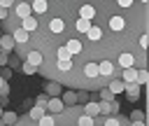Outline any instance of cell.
I'll return each instance as SVG.
<instances>
[{"mask_svg": "<svg viewBox=\"0 0 149 126\" xmlns=\"http://www.w3.org/2000/svg\"><path fill=\"white\" fill-rule=\"evenodd\" d=\"M23 61H26V63H30L35 70H40L44 58H42V54H40V51H35V49H33V51H28V54H26V58H23Z\"/></svg>", "mask_w": 149, "mask_h": 126, "instance_id": "7a4b0ae2", "label": "cell"}, {"mask_svg": "<svg viewBox=\"0 0 149 126\" xmlns=\"http://www.w3.org/2000/svg\"><path fill=\"white\" fill-rule=\"evenodd\" d=\"M21 28H23L28 35H33V33L37 30V19H35V16H28V19H23V21H21Z\"/></svg>", "mask_w": 149, "mask_h": 126, "instance_id": "8992f818", "label": "cell"}, {"mask_svg": "<svg viewBox=\"0 0 149 126\" xmlns=\"http://www.w3.org/2000/svg\"><path fill=\"white\" fill-rule=\"evenodd\" d=\"M63 110H65V103L61 98H49V103H47V112L49 114H61Z\"/></svg>", "mask_w": 149, "mask_h": 126, "instance_id": "3957f363", "label": "cell"}, {"mask_svg": "<svg viewBox=\"0 0 149 126\" xmlns=\"http://www.w3.org/2000/svg\"><path fill=\"white\" fill-rule=\"evenodd\" d=\"M54 124H56V114H49V112L37 121V126H54Z\"/></svg>", "mask_w": 149, "mask_h": 126, "instance_id": "7c38bea8", "label": "cell"}, {"mask_svg": "<svg viewBox=\"0 0 149 126\" xmlns=\"http://www.w3.org/2000/svg\"><path fill=\"white\" fill-rule=\"evenodd\" d=\"M19 63H21V61H19V56H14V58H9V65H12V68H19Z\"/></svg>", "mask_w": 149, "mask_h": 126, "instance_id": "ffe728a7", "label": "cell"}, {"mask_svg": "<svg viewBox=\"0 0 149 126\" xmlns=\"http://www.w3.org/2000/svg\"><path fill=\"white\" fill-rule=\"evenodd\" d=\"M21 70H23V72H26V75H37V70H35V68H33V65H30V63H26V61H23V63H21Z\"/></svg>", "mask_w": 149, "mask_h": 126, "instance_id": "9a60e30c", "label": "cell"}, {"mask_svg": "<svg viewBox=\"0 0 149 126\" xmlns=\"http://www.w3.org/2000/svg\"><path fill=\"white\" fill-rule=\"evenodd\" d=\"M14 5H16V0H0V7H5V9H14Z\"/></svg>", "mask_w": 149, "mask_h": 126, "instance_id": "2e32d148", "label": "cell"}, {"mask_svg": "<svg viewBox=\"0 0 149 126\" xmlns=\"http://www.w3.org/2000/svg\"><path fill=\"white\" fill-rule=\"evenodd\" d=\"M7 63H9V54L0 49V65H7Z\"/></svg>", "mask_w": 149, "mask_h": 126, "instance_id": "e0dca14e", "label": "cell"}, {"mask_svg": "<svg viewBox=\"0 0 149 126\" xmlns=\"http://www.w3.org/2000/svg\"><path fill=\"white\" fill-rule=\"evenodd\" d=\"M77 100H79V91H77V93H74V91H68V93H65V98H63L65 107H70V105H77Z\"/></svg>", "mask_w": 149, "mask_h": 126, "instance_id": "9c48e42d", "label": "cell"}, {"mask_svg": "<svg viewBox=\"0 0 149 126\" xmlns=\"http://www.w3.org/2000/svg\"><path fill=\"white\" fill-rule=\"evenodd\" d=\"M7 16H9V9L0 7V21H7Z\"/></svg>", "mask_w": 149, "mask_h": 126, "instance_id": "d6986e66", "label": "cell"}, {"mask_svg": "<svg viewBox=\"0 0 149 126\" xmlns=\"http://www.w3.org/2000/svg\"><path fill=\"white\" fill-rule=\"evenodd\" d=\"M2 121H5L7 126H16V121H19V114H16V112H5V114H2Z\"/></svg>", "mask_w": 149, "mask_h": 126, "instance_id": "30bf717a", "label": "cell"}, {"mask_svg": "<svg viewBox=\"0 0 149 126\" xmlns=\"http://www.w3.org/2000/svg\"><path fill=\"white\" fill-rule=\"evenodd\" d=\"M84 112H86V114H91V117H98V114H100V105H98V103H93V100H88V103L84 105Z\"/></svg>", "mask_w": 149, "mask_h": 126, "instance_id": "ba28073f", "label": "cell"}, {"mask_svg": "<svg viewBox=\"0 0 149 126\" xmlns=\"http://www.w3.org/2000/svg\"><path fill=\"white\" fill-rule=\"evenodd\" d=\"M12 37H14V42H16V47H23V44H28V40H30V35L23 30V28H16L14 33H12Z\"/></svg>", "mask_w": 149, "mask_h": 126, "instance_id": "277c9868", "label": "cell"}, {"mask_svg": "<svg viewBox=\"0 0 149 126\" xmlns=\"http://www.w3.org/2000/svg\"><path fill=\"white\" fill-rule=\"evenodd\" d=\"M16 126H37V121H33V119H30V117L26 114V117H19Z\"/></svg>", "mask_w": 149, "mask_h": 126, "instance_id": "5bb4252c", "label": "cell"}, {"mask_svg": "<svg viewBox=\"0 0 149 126\" xmlns=\"http://www.w3.org/2000/svg\"><path fill=\"white\" fill-rule=\"evenodd\" d=\"M14 47H16V42H14V37H12L9 33H7V35H0V49H2V51L9 54V51H14Z\"/></svg>", "mask_w": 149, "mask_h": 126, "instance_id": "5b68a950", "label": "cell"}, {"mask_svg": "<svg viewBox=\"0 0 149 126\" xmlns=\"http://www.w3.org/2000/svg\"><path fill=\"white\" fill-rule=\"evenodd\" d=\"M47 96H37V100H35V105H40V107H47Z\"/></svg>", "mask_w": 149, "mask_h": 126, "instance_id": "ac0fdd59", "label": "cell"}, {"mask_svg": "<svg viewBox=\"0 0 149 126\" xmlns=\"http://www.w3.org/2000/svg\"><path fill=\"white\" fill-rule=\"evenodd\" d=\"M44 114H47V107H40V105L30 107V112H28V117H30L33 121H40V119H42Z\"/></svg>", "mask_w": 149, "mask_h": 126, "instance_id": "52a82bcc", "label": "cell"}, {"mask_svg": "<svg viewBox=\"0 0 149 126\" xmlns=\"http://www.w3.org/2000/svg\"><path fill=\"white\" fill-rule=\"evenodd\" d=\"M2 84H5V79H2V77H0V89H2Z\"/></svg>", "mask_w": 149, "mask_h": 126, "instance_id": "7402d4cb", "label": "cell"}, {"mask_svg": "<svg viewBox=\"0 0 149 126\" xmlns=\"http://www.w3.org/2000/svg\"><path fill=\"white\" fill-rule=\"evenodd\" d=\"M7 93H9V86H7V82H5L2 89H0V96H7Z\"/></svg>", "mask_w": 149, "mask_h": 126, "instance_id": "44dd1931", "label": "cell"}, {"mask_svg": "<svg viewBox=\"0 0 149 126\" xmlns=\"http://www.w3.org/2000/svg\"><path fill=\"white\" fill-rule=\"evenodd\" d=\"M0 126H7V124H5V121H2V119H0Z\"/></svg>", "mask_w": 149, "mask_h": 126, "instance_id": "603a6c76", "label": "cell"}, {"mask_svg": "<svg viewBox=\"0 0 149 126\" xmlns=\"http://www.w3.org/2000/svg\"><path fill=\"white\" fill-rule=\"evenodd\" d=\"M2 114H5V112H2V110H0V119H2Z\"/></svg>", "mask_w": 149, "mask_h": 126, "instance_id": "cb8c5ba5", "label": "cell"}, {"mask_svg": "<svg viewBox=\"0 0 149 126\" xmlns=\"http://www.w3.org/2000/svg\"><path fill=\"white\" fill-rule=\"evenodd\" d=\"M144 98H147V105H144V126H149V79L144 84Z\"/></svg>", "mask_w": 149, "mask_h": 126, "instance_id": "8fae6325", "label": "cell"}, {"mask_svg": "<svg viewBox=\"0 0 149 126\" xmlns=\"http://www.w3.org/2000/svg\"><path fill=\"white\" fill-rule=\"evenodd\" d=\"M47 93H49L51 98H58V93H61V84H58V82H51V84L47 86Z\"/></svg>", "mask_w": 149, "mask_h": 126, "instance_id": "4fadbf2b", "label": "cell"}, {"mask_svg": "<svg viewBox=\"0 0 149 126\" xmlns=\"http://www.w3.org/2000/svg\"><path fill=\"white\" fill-rule=\"evenodd\" d=\"M37 19L28 44L14 47L19 61L28 51L42 54V77H49L54 56L65 49L72 72L61 86L102 91L100 65L109 63L123 79L126 70H149V0H16Z\"/></svg>", "mask_w": 149, "mask_h": 126, "instance_id": "6da1fadb", "label": "cell"}]
</instances>
